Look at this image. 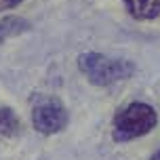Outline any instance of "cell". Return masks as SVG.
<instances>
[{"mask_svg":"<svg viewBox=\"0 0 160 160\" xmlns=\"http://www.w3.org/2000/svg\"><path fill=\"white\" fill-rule=\"evenodd\" d=\"M122 4L135 21H152L160 15V0H122Z\"/></svg>","mask_w":160,"mask_h":160,"instance_id":"4","label":"cell"},{"mask_svg":"<svg viewBox=\"0 0 160 160\" xmlns=\"http://www.w3.org/2000/svg\"><path fill=\"white\" fill-rule=\"evenodd\" d=\"M23 0H0V13L2 11H11V8H17Z\"/></svg>","mask_w":160,"mask_h":160,"instance_id":"7","label":"cell"},{"mask_svg":"<svg viewBox=\"0 0 160 160\" xmlns=\"http://www.w3.org/2000/svg\"><path fill=\"white\" fill-rule=\"evenodd\" d=\"M150 160H160V148H158V150H156V152L152 154V156H150Z\"/></svg>","mask_w":160,"mask_h":160,"instance_id":"8","label":"cell"},{"mask_svg":"<svg viewBox=\"0 0 160 160\" xmlns=\"http://www.w3.org/2000/svg\"><path fill=\"white\" fill-rule=\"evenodd\" d=\"M80 74L93 84V87H110L122 80H128L135 74L137 65L131 59H122V57H108L97 51H87L80 53L76 59Z\"/></svg>","mask_w":160,"mask_h":160,"instance_id":"1","label":"cell"},{"mask_svg":"<svg viewBox=\"0 0 160 160\" xmlns=\"http://www.w3.org/2000/svg\"><path fill=\"white\" fill-rule=\"evenodd\" d=\"M32 30V25L28 19L17 15H7L0 19V42L13 38V36H19V34H25Z\"/></svg>","mask_w":160,"mask_h":160,"instance_id":"5","label":"cell"},{"mask_svg":"<svg viewBox=\"0 0 160 160\" xmlns=\"http://www.w3.org/2000/svg\"><path fill=\"white\" fill-rule=\"evenodd\" d=\"M21 128V120L8 105H0V137H15Z\"/></svg>","mask_w":160,"mask_h":160,"instance_id":"6","label":"cell"},{"mask_svg":"<svg viewBox=\"0 0 160 160\" xmlns=\"http://www.w3.org/2000/svg\"><path fill=\"white\" fill-rule=\"evenodd\" d=\"M158 127L156 108L145 101H131L116 110L112 118V139L116 143H128L145 137Z\"/></svg>","mask_w":160,"mask_h":160,"instance_id":"2","label":"cell"},{"mask_svg":"<svg viewBox=\"0 0 160 160\" xmlns=\"http://www.w3.org/2000/svg\"><path fill=\"white\" fill-rule=\"evenodd\" d=\"M70 122L68 108L57 97H38L32 105V127L44 137L61 133Z\"/></svg>","mask_w":160,"mask_h":160,"instance_id":"3","label":"cell"}]
</instances>
